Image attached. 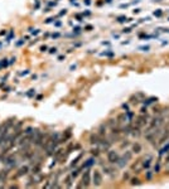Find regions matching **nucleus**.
I'll return each mask as SVG.
<instances>
[{
	"instance_id": "a878e982",
	"label": "nucleus",
	"mask_w": 169,
	"mask_h": 189,
	"mask_svg": "<svg viewBox=\"0 0 169 189\" xmlns=\"http://www.w3.org/2000/svg\"><path fill=\"white\" fill-rule=\"evenodd\" d=\"M56 50H57L56 48H52V49H50V50H49V52H50V53H56Z\"/></svg>"
},
{
	"instance_id": "0eeeda50",
	"label": "nucleus",
	"mask_w": 169,
	"mask_h": 189,
	"mask_svg": "<svg viewBox=\"0 0 169 189\" xmlns=\"http://www.w3.org/2000/svg\"><path fill=\"white\" fill-rule=\"evenodd\" d=\"M4 163H5V165H8V168H9V169H11V168L15 165V158L14 156H8Z\"/></svg>"
},
{
	"instance_id": "aec40b11",
	"label": "nucleus",
	"mask_w": 169,
	"mask_h": 189,
	"mask_svg": "<svg viewBox=\"0 0 169 189\" xmlns=\"http://www.w3.org/2000/svg\"><path fill=\"white\" fill-rule=\"evenodd\" d=\"M117 22H119V23L126 22V16H119V18H117Z\"/></svg>"
},
{
	"instance_id": "5701e85b",
	"label": "nucleus",
	"mask_w": 169,
	"mask_h": 189,
	"mask_svg": "<svg viewBox=\"0 0 169 189\" xmlns=\"http://www.w3.org/2000/svg\"><path fill=\"white\" fill-rule=\"evenodd\" d=\"M40 50H42V52H45V50H47V45H42Z\"/></svg>"
},
{
	"instance_id": "4be33fe9",
	"label": "nucleus",
	"mask_w": 169,
	"mask_h": 189,
	"mask_svg": "<svg viewBox=\"0 0 169 189\" xmlns=\"http://www.w3.org/2000/svg\"><path fill=\"white\" fill-rule=\"evenodd\" d=\"M139 183H140V182H139V179H133V180H131V184H133V185H138Z\"/></svg>"
},
{
	"instance_id": "9b49d317",
	"label": "nucleus",
	"mask_w": 169,
	"mask_h": 189,
	"mask_svg": "<svg viewBox=\"0 0 169 189\" xmlns=\"http://www.w3.org/2000/svg\"><path fill=\"white\" fill-rule=\"evenodd\" d=\"M72 180H73V176L71 175V174L66 176L65 182H66V187H67V188H71V187H72Z\"/></svg>"
},
{
	"instance_id": "7ed1b4c3",
	"label": "nucleus",
	"mask_w": 169,
	"mask_h": 189,
	"mask_svg": "<svg viewBox=\"0 0 169 189\" xmlns=\"http://www.w3.org/2000/svg\"><path fill=\"white\" fill-rule=\"evenodd\" d=\"M119 159H120V156H119V154H117L115 150H109V153H107V160H109V163L117 164Z\"/></svg>"
},
{
	"instance_id": "cd10ccee",
	"label": "nucleus",
	"mask_w": 169,
	"mask_h": 189,
	"mask_svg": "<svg viewBox=\"0 0 169 189\" xmlns=\"http://www.w3.org/2000/svg\"><path fill=\"white\" fill-rule=\"evenodd\" d=\"M140 49H143V50H148V49H149V47H141Z\"/></svg>"
},
{
	"instance_id": "6ab92c4d",
	"label": "nucleus",
	"mask_w": 169,
	"mask_h": 189,
	"mask_svg": "<svg viewBox=\"0 0 169 189\" xmlns=\"http://www.w3.org/2000/svg\"><path fill=\"white\" fill-rule=\"evenodd\" d=\"M168 150H169V144H167V145L164 146V148H163L162 150H160V155H162V154H164V153H167Z\"/></svg>"
},
{
	"instance_id": "412c9836",
	"label": "nucleus",
	"mask_w": 169,
	"mask_h": 189,
	"mask_svg": "<svg viewBox=\"0 0 169 189\" xmlns=\"http://www.w3.org/2000/svg\"><path fill=\"white\" fill-rule=\"evenodd\" d=\"M91 153H92V155H95V156H96V155H99L100 151H99V149H92Z\"/></svg>"
},
{
	"instance_id": "f3484780",
	"label": "nucleus",
	"mask_w": 169,
	"mask_h": 189,
	"mask_svg": "<svg viewBox=\"0 0 169 189\" xmlns=\"http://www.w3.org/2000/svg\"><path fill=\"white\" fill-rule=\"evenodd\" d=\"M8 64H9L8 59H1V61H0V69H3V68H5V67H8Z\"/></svg>"
},
{
	"instance_id": "20e7f679",
	"label": "nucleus",
	"mask_w": 169,
	"mask_h": 189,
	"mask_svg": "<svg viewBox=\"0 0 169 189\" xmlns=\"http://www.w3.org/2000/svg\"><path fill=\"white\" fill-rule=\"evenodd\" d=\"M146 124H148V121H146V116L140 115V116H139L138 119H136V122H135V126L140 129L141 126H145Z\"/></svg>"
},
{
	"instance_id": "39448f33",
	"label": "nucleus",
	"mask_w": 169,
	"mask_h": 189,
	"mask_svg": "<svg viewBox=\"0 0 169 189\" xmlns=\"http://www.w3.org/2000/svg\"><path fill=\"white\" fill-rule=\"evenodd\" d=\"M10 169L8 168V169H1L0 170V182L1 183H5L6 182V179H8V175H9V171Z\"/></svg>"
},
{
	"instance_id": "423d86ee",
	"label": "nucleus",
	"mask_w": 169,
	"mask_h": 189,
	"mask_svg": "<svg viewBox=\"0 0 169 189\" xmlns=\"http://www.w3.org/2000/svg\"><path fill=\"white\" fill-rule=\"evenodd\" d=\"M100 141H101V136L99 135V134H91V136H90V142L92 145H97V144H100Z\"/></svg>"
},
{
	"instance_id": "f03ea898",
	"label": "nucleus",
	"mask_w": 169,
	"mask_h": 189,
	"mask_svg": "<svg viewBox=\"0 0 169 189\" xmlns=\"http://www.w3.org/2000/svg\"><path fill=\"white\" fill-rule=\"evenodd\" d=\"M92 184L95 187H100L102 184V174H101L100 170H95L92 173Z\"/></svg>"
},
{
	"instance_id": "9d476101",
	"label": "nucleus",
	"mask_w": 169,
	"mask_h": 189,
	"mask_svg": "<svg viewBox=\"0 0 169 189\" xmlns=\"http://www.w3.org/2000/svg\"><path fill=\"white\" fill-rule=\"evenodd\" d=\"M99 135L101 136V137H105L106 136V125H101L100 127H99Z\"/></svg>"
},
{
	"instance_id": "a211bd4d",
	"label": "nucleus",
	"mask_w": 169,
	"mask_h": 189,
	"mask_svg": "<svg viewBox=\"0 0 169 189\" xmlns=\"http://www.w3.org/2000/svg\"><path fill=\"white\" fill-rule=\"evenodd\" d=\"M81 170H82V166H81V168H78V169H76V170H73L72 173H71V175H72L73 178H76V176H77V175L80 174V171H81Z\"/></svg>"
},
{
	"instance_id": "393cba45",
	"label": "nucleus",
	"mask_w": 169,
	"mask_h": 189,
	"mask_svg": "<svg viewBox=\"0 0 169 189\" xmlns=\"http://www.w3.org/2000/svg\"><path fill=\"white\" fill-rule=\"evenodd\" d=\"M141 113H146V108H145V107L141 108Z\"/></svg>"
},
{
	"instance_id": "2eb2a0df",
	"label": "nucleus",
	"mask_w": 169,
	"mask_h": 189,
	"mask_svg": "<svg viewBox=\"0 0 169 189\" xmlns=\"http://www.w3.org/2000/svg\"><path fill=\"white\" fill-rule=\"evenodd\" d=\"M131 156H133V151H126V153L124 154V156H122V158H124L126 161H129L130 159H131Z\"/></svg>"
},
{
	"instance_id": "1a4fd4ad",
	"label": "nucleus",
	"mask_w": 169,
	"mask_h": 189,
	"mask_svg": "<svg viewBox=\"0 0 169 189\" xmlns=\"http://www.w3.org/2000/svg\"><path fill=\"white\" fill-rule=\"evenodd\" d=\"M131 151L135 154H139L141 151V145L138 144V142H135V144H133V146H131Z\"/></svg>"
},
{
	"instance_id": "f8f14e48",
	"label": "nucleus",
	"mask_w": 169,
	"mask_h": 189,
	"mask_svg": "<svg viewBox=\"0 0 169 189\" xmlns=\"http://www.w3.org/2000/svg\"><path fill=\"white\" fill-rule=\"evenodd\" d=\"M130 134L134 136V137H138V136H140V129L139 127H131V131H130Z\"/></svg>"
},
{
	"instance_id": "dca6fc26",
	"label": "nucleus",
	"mask_w": 169,
	"mask_h": 189,
	"mask_svg": "<svg viewBox=\"0 0 169 189\" xmlns=\"http://www.w3.org/2000/svg\"><path fill=\"white\" fill-rule=\"evenodd\" d=\"M81 159H82V154H80L76 158V159H75V160H73L72 163H71V168H73L75 165H77V163H78V160H81Z\"/></svg>"
},
{
	"instance_id": "ddd939ff",
	"label": "nucleus",
	"mask_w": 169,
	"mask_h": 189,
	"mask_svg": "<svg viewBox=\"0 0 169 189\" xmlns=\"http://www.w3.org/2000/svg\"><path fill=\"white\" fill-rule=\"evenodd\" d=\"M40 169H42V165H40V163H38V164H36L34 166H33V174L34 175H37V174H39V171H40Z\"/></svg>"
},
{
	"instance_id": "4468645a",
	"label": "nucleus",
	"mask_w": 169,
	"mask_h": 189,
	"mask_svg": "<svg viewBox=\"0 0 169 189\" xmlns=\"http://www.w3.org/2000/svg\"><path fill=\"white\" fill-rule=\"evenodd\" d=\"M94 163H95V160H94V159H92V158H91V159H88V160H87V161H86V163H84L83 165H82V169H84V168H86V169H87V168H90V166H91Z\"/></svg>"
},
{
	"instance_id": "6e6552de",
	"label": "nucleus",
	"mask_w": 169,
	"mask_h": 189,
	"mask_svg": "<svg viewBox=\"0 0 169 189\" xmlns=\"http://www.w3.org/2000/svg\"><path fill=\"white\" fill-rule=\"evenodd\" d=\"M28 170H29V168L25 165V166H22L20 169L18 170V173H16V175H15V178H19V176H23V175H25L28 173Z\"/></svg>"
},
{
	"instance_id": "f257e3e1",
	"label": "nucleus",
	"mask_w": 169,
	"mask_h": 189,
	"mask_svg": "<svg viewBox=\"0 0 169 189\" xmlns=\"http://www.w3.org/2000/svg\"><path fill=\"white\" fill-rule=\"evenodd\" d=\"M91 184V170L86 169V171H84V174L82 175V180H81V184H78V188L81 187H84V188H88Z\"/></svg>"
},
{
	"instance_id": "bb28decb",
	"label": "nucleus",
	"mask_w": 169,
	"mask_h": 189,
	"mask_svg": "<svg viewBox=\"0 0 169 189\" xmlns=\"http://www.w3.org/2000/svg\"><path fill=\"white\" fill-rule=\"evenodd\" d=\"M86 29H87V30H91V29H92V27H91V25H87V27H86Z\"/></svg>"
},
{
	"instance_id": "b1692460",
	"label": "nucleus",
	"mask_w": 169,
	"mask_h": 189,
	"mask_svg": "<svg viewBox=\"0 0 169 189\" xmlns=\"http://www.w3.org/2000/svg\"><path fill=\"white\" fill-rule=\"evenodd\" d=\"M84 4H86V5H90V4H91V0H84Z\"/></svg>"
}]
</instances>
